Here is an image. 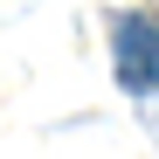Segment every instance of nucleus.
<instances>
[{"instance_id":"obj_1","label":"nucleus","mask_w":159,"mask_h":159,"mask_svg":"<svg viewBox=\"0 0 159 159\" xmlns=\"http://www.w3.org/2000/svg\"><path fill=\"white\" fill-rule=\"evenodd\" d=\"M111 69H118V83L131 97L159 90V21L152 14H118V28H111Z\"/></svg>"}]
</instances>
